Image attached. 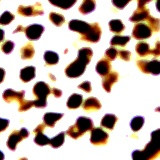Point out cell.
I'll list each match as a JSON object with an SVG mask.
<instances>
[{
	"mask_svg": "<svg viewBox=\"0 0 160 160\" xmlns=\"http://www.w3.org/2000/svg\"><path fill=\"white\" fill-rule=\"evenodd\" d=\"M152 30L149 27V25L144 23H138L134 26L132 35L136 39H146L151 36Z\"/></svg>",
	"mask_w": 160,
	"mask_h": 160,
	"instance_id": "obj_6",
	"label": "cell"
},
{
	"mask_svg": "<svg viewBox=\"0 0 160 160\" xmlns=\"http://www.w3.org/2000/svg\"><path fill=\"white\" fill-rule=\"evenodd\" d=\"M118 54H119L120 58L125 60V61L130 60V56H131V53H130L129 51H127V50H121V51L118 52Z\"/></svg>",
	"mask_w": 160,
	"mask_h": 160,
	"instance_id": "obj_39",
	"label": "cell"
},
{
	"mask_svg": "<svg viewBox=\"0 0 160 160\" xmlns=\"http://www.w3.org/2000/svg\"><path fill=\"white\" fill-rule=\"evenodd\" d=\"M136 51L141 56H145L150 53V47L146 42H139L136 45Z\"/></svg>",
	"mask_w": 160,
	"mask_h": 160,
	"instance_id": "obj_28",
	"label": "cell"
},
{
	"mask_svg": "<svg viewBox=\"0 0 160 160\" xmlns=\"http://www.w3.org/2000/svg\"><path fill=\"white\" fill-rule=\"evenodd\" d=\"M95 8V2L94 0H84L81 6L79 7V11L83 14H87L92 12Z\"/></svg>",
	"mask_w": 160,
	"mask_h": 160,
	"instance_id": "obj_23",
	"label": "cell"
},
{
	"mask_svg": "<svg viewBox=\"0 0 160 160\" xmlns=\"http://www.w3.org/2000/svg\"><path fill=\"white\" fill-rule=\"evenodd\" d=\"M92 57V50L90 48H82L79 50L78 57L72 62L65 70V73L68 77H78L84 72L86 65L89 63Z\"/></svg>",
	"mask_w": 160,
	"mask_h": 160,
	"instance_id": "obj_2",
	"label": "cell"
},
{
	"mask_svg": "<svg viewBox=\"0 0 160 160\" xmlns=\"http://www.w3.org/2000/svg\"><path fill=\"white\" fill-rule=\"evenodd\" d=\"M147 21L149 24V27L151 28L152 31H158V30H160V20L159 19L149 16L147 18Z\"/></svg>",
	"mask_w": 160,
	"mask_h": 160,
	"instance_id": "obj_33",
	"label": "cell"
},
{
	"mask_svg": "<svg viewBox=\"0 0 160 160\" xmlns=\"http://www.w3.org/2000/svg\"><path fill=\"white\" fill-rule=\"evenodd\" d=\"M133 160H160V129L151 133L150 141L144 150H135L132 153Z\"/></svg>",
	"mask_w": 160,
	"mask_h": 160,
	"instance_id": "obj_1",
	"label": "cell"
},
{
	"mask_svg": "<svg viewBox=\"0 0 160 160\" xmlns=\"http://www.w3.org/2000/svg\"><path fill=\"white\" fill-rule=\"evenodd\" d=\"M137 65L139 69L144 73H151L154 75L160 73V61H157V60H152V61L139 60Z\"/></svg>",
	"mask_w": 160,
	"mask_h": 160,
	"instance_id": "obj_4",
	"label": "cell"
},
{
	"mask_svg": "<svg viewBox=\"0 0 160 160\" xmlns=\"http://www.w3.org/2000/svg\"><path fill=\"white\" fill-rule=\"evenodd\" d=\"M4 76H5V71L3 68H0V83L3 81L4 79Z\"/></svg>",
	"mask_w": 160,
	"mask_h": 160,
	"instance_id": "obj_46",
	"label": "cell"
},
{
	"mask_svg": "<svg viewBox=\"0 0 160 160\" xmlns=\"http://www.w3.org/2000/svg\"><path fill=\"white\" fill-rule=\"evenodd\" d=\"M100 35H101V29L97 23H94L90 25L88 31L82 35V39L85 41L97 42L100 38Z\"/></svg>",
	"mask_w": 160,
	"mask_h": 160,
	"instance_id": "obj_7",
	"label": "cell"
},
{
	"mask_svg": "<svg viewBox=\"0 0 160 160\" xmlns=\"http://www.w3.org/2000/svg\"><path fill=\"white\" fill-rule=\"evenodd\" d=\"M43 129H44V125H43V124H40L39 126H37V128L34 130V132H35V133L42 132V131H43Z\"/></svg>",
	"mask_w": 160,
	"mask_h": 160,
	"instance_id": "obj_45",
	"label": "cell"
},
{
	"mask_svg": "<svg viewBox=\"0 0 160 160\" xmlns=\"http://www.w3.org/2000/svg\"><path fill=\"white\" fill-rule=\"evenodd\" d=\"M19 160H27L26 158H21V159H19Z\"/></svg>",
	"mask_w": 160,
	"mask_h": 160,
	"instance_id": "obj_50",
	"label": "cell"
},
{
	"mask_svg": "<svg viewBox=\"0 0 160 160\" xmlns=\"http://www.w3.org/2000/svg\"><path fill=\"white\" fill-rule=\"evenodd\" d=\"M143 123H144V118L141 116H137V117H134L132 119L130 126H131L133 131H138V130L142 127Z\"/></svg>",
	"mask_w": 160,
	"mask_h": 160,
	"instance_id": "obj_30",
	"label": "cell"
},
{
	"mask_svg": "<svg viewBox=\"0 0 160 160\" xmlns=\"http://www.w3.org/2000/svg\"><path fill=\"white\" fill-rule=\"evenodd\" d=\"M24 91H14L12 89H8L3 93V98L6 102H11L13 100H17V101L21 102L24 98Z\"/></svg>",
	"mask_w": 160,
	"mask_h": 160,
	"instance_id": "obj_13",
	"label": "cell"
},
{
	"mask_svg": "<svg viewBox=\"0 0 160 160\" xmlns=\"http://www.w3.org/2000/svg\"><path fill=\"white\" fill-rule=\"evenodd\" d=\"M32 106H34L33 101H26V100H22V101L20 102L19 110H20V111H25V110H28L30 107H32Z\"/></svg>",
	"mask_w": 160,
	"mask_h": 160,
	"instance_id": "obj_36",
	"label": "cell"
},
{
	"mask_svg": "<svg viewBox=\"0 0 160 160\" xmlns=\"http://www.w3.org/2000/svg\"><path fill=\"white\" fill-rule=\"evenodd\" d=\"M14 19V16L12 13L8 11H5L1 16H0V24L1 25H7Z\"/></svg>",
	"mask_w": 160,
	"mask_h": 160,
	"instance_id": "obj_34",
	"label": "cell"
},
{
	"mask_svg": "<svg viewBox=\"0 0 160 160\" xmlns=\"http://www.w3.org/2000/svg\"><path fill=\"white\" fill-rule=\"evenodd\" d=\"M49 2L62 9H68L76 3V0H49Z\"/></svg>",
	"mask_w": 160,
	"mask_h": 160,
	"instance_id": "obj_22",
	"label": "cell"
},
{
	"mask_svg": "<svg viewBox=\"0 0 160 160\" xmlns=\"http://www.w3.org/2000/svg\"><path fill=\"white\" fill-rule=\"evenodd\" d=\"M34 141H35V143H37L38 145L44 146V145H47V144L50 143V139L47 136H45V135L42 132H39V133H36V136H35Z\"/></svg>",
	"mask_w": 160,
	"mask_h": 160,
	"instance_id": "obj_31",
	"label": "cell"
},
{
	"mask_svg": "<svg viewBox=\"0 0 160 160\" xmlns=\"http://www.w3.org/2000/svg\"><path fill=\"white\" fill-rule=\"evenodd\" d=\"M150 16L149 15V11L147 8L145 7H138V9L133 13V15L130 17V20L132 22H138L141 21V20L147 19Z\"/></svg>",
	"mask_w": 160,
	"mask_h": 160,
	"instance_id": "obj_15",
	"label": "cell"
},
{
	"mask_svg": "<svg viewBox=\"0 0 160 160\" xmlns=\"http://www.w3.org/2000/svg\"><path fill=\"white\" fill-rule=\"evenodd\" d=\"M79 88H81L82 90H84V91H86V92H90L91 91V84L88 81L83 82L82 84L79 85Z\"/></svg>",
	"mask_w": 160,
	"mask_h": 160,
	"instance_id": "obj_41",
	"label": "cell"
},
{
	"mask_svg": "<svg viewBox=\"0 0 160 160\" xmlns=\"http://www.w3.org/2000/svg\"><path fill=\"white\" fill-rule=\"evenodd\" d=\"M64 137H65V133L64 132L59 133L57 136H55L52 139H50V143L49 144L51 145L52 147H54V148H58V147H60L63 144Z\"/></svg>",
	"mask_w": 160,
	"mask_h": 160,
	"instance_id": "obj_27",
	"label": "cell"
},
{
	"mask_svg": "<svg viewBox=\"0 0 160 160\" xmlns=\"http://www.w3.org/2000/svg\"><path fill=\"white\" fill-rule=\"evenodd\" d=\"M43 26L39 24H33V25H30L27 28H25V33H26V36L31 39V40H36L38 39L41 34L43 32Z\"/></svg>",
	"mask_w": 160,
	"mask_h": 160,
	"instance_id": "obj_11",
	"label": "cell"
},
{
	"mask_svg": "<svg viewBox=\"0 0 160 160\" xmlns=\"http://www.w3.org/2000/svg\"><path fill=\"white\" fill-rule=\"evenodd\" d=\"M83 108L85 110H98L101 108V104L96 98H88L85 100Z\"/></svg>",
	"mask_w": 160,
	"mask_h": 160,
	"instance_id": "obj_21",
	"label": "cell"
},
{
	"mask_svg": "<svg viewBox=\"0 0 160 160\" xmlns=\"http://www.w3.org/2000/svg\"><path fill=\"white\" fill-rule=\"evenodd\" d=\"M49 18H50V20H51V21L55 25H57V26H60V25H62L64 23V21H65V19H64V17L62 16V15H60L58 13H55V12L50 13Z\"/></svg>",
	"mask_w": 160,
	"mask_h": 160,
	"instance_id": "obj_32",
	"label": "cell"
},
{
	"mask_svg": "<svg viewBox=\"0 0 160 160\" xmlns=\"http://www.w3.org/2000/svg\"><path fill=\"white\" fill-rule=\"evenodd\" d=\"M131 0H112V3L114 4V6H116L119 9H122L127 5V3Z\"/></svg>",
	"mask_w": 160,
	"mask_h": 160,
	"instance_id": "obj_38",
	"label": "cell"
},
{
	"mask_svg": "<svg viewBox=\"0 0 160 160\" xmlns=\"http://www.w3.org/2000/svg\"><path fill=\"white\" fill-rule=\"evenodd\" d=\"M3 159H4V154L0 151V160H3Z\"/></svg>",
	"mask_w": 160,
	"mask_h": 160,
	"instance_id": "obj_49",
	"label": "cell"
},
{
	"mask_svg": "<svg viewBox=\"0 0 160 160\" xmlns=\"http://www.w3.org/2000/svg\"><path fill=\"white\" fill-rule=\"evenodd\" d=\"M50 87L45 82H38L33 88V93L39 100L46 101L47 96L50 94Z\"/></svg>",
	"mask_w": 160,
	"mask_h": 160,
	"instance_id": "obj_8",
	"label": "cell"
},
{
	"mask_svg": "<svg viewBox=\"0 0 160 160\" xmlns=\"http://www.w3.org/2000/svg\"><path fill=\"white\" fill-rule=\"evenodd\" d=\"M61 117L62 114L60 113H52V112L46 113L44 115V123L50 127H53L57 120H59Z\"/></svg>",
	"mask_w": 160,
	"mask_h": 160,
	"instance_id": "obj_18",
	"label": "cell"
},
{
	"mask_svg": "<svg viewBox=\"0 0 160 160\" xmlns=\"http://www.w3.org/2000/svg\"><path fill=\"white\" fill-rule=\"evenodd\" d=\"M130 37L129 36H114L110 43L111 45H120V46H124L127 42H129Z\"/></svg>",
	"mask_w": 160,
	"mask_h": 160,
	"instance_id": "obj_29",
	"label": "cell"
},
{
	"mask_svg": "<svg viewBox=\"0 0 160 160\" xmlns=\"http://www.w3.org/2000/svg\"><path fill=\"white\" fill-rule=\"evenodd\" d=\"M96 71L98 74L105 76L107 75L110 71V63L107 59H101L96 65Z\"/></svg>",
	"mask_w": 160,
	"mask_h": 160,
	"instance_id": "obj_17",
	"label": "cell"
},
{
	"mask_svg": "<svg viewBox=\"0 0 160 160\" xmlns=\"http://www.w3.org/2000/svg\"><path fill=\"white\" fill-rule=\"evenodd\" d=\"M34 77H35V67L33 66L25 67L20 71V78H21L22 81L24 82H28Z\"/></svg>",
	"mask_w": 160,
	"mask_h": 160,
	"instance_id": "obj_16",
	"label": "cell"
},
{
	"mask_svg": "<svg viewBox=\"0 0 160 160\" xmlns=\"http://www.w3.org/2000/svg\"><path fill=\"white\" fill-rule=\"evenodd\" d=\"M90 27V24H87L84 21H80V20H72V21L69 22V28L73 30V31H76L81 33V35L85 34Z\"/></svg>",
	"mask_w": 160,
	"mask_h": 160,
	"instance_id": "obj_12",
	"label": "cell"
},
{
	"mask_svg": "<svg viewBox=\"0 0 160 160\" xmlns=\"http://www.w3.org/2000/svg\"><path fill=\"white\" fill-rule=\"evenodd\" d=\"M18 13L23 15V16H33V15L43 14V9L41 4L36 3L33 6H19Z\"/></svg>",
	"mask_w": 160,
	"mask_h": 160,
	"instance_id": "obj_10",
	"label": "cell"
},
{
	"mask_svg": "<svg viewBox=\"0 0 160 160\" xmlns=\"http://www.w3.org/2000/svg\"><path fill=\"white\" fill-rule=\"evenodd\" d=\"M150 54L154 55V56H159L160 55V41H157L155 44V47L150 50Z\"/></svg>",
	"mask_w": 160,
	"mask_h": 160,
	"instance_id": "obj_40",
	"label": "cell"
},
{
	"mask_svg": "<svg viewBox=\"0 0 160 160\" xmlns=\"http://www.w3.org/2000/svg\"><path fill=\"white\" fill-rule=\"evenodd\" d=\"M82 104V96L79 94H73L69 97L67 101V106L70 109H75Z\"/></svg>",
	"mask_w": 160,
	"mask_h": 160,
	"instance_id": "obj_20",
	"label": "cell"
},
{
	"mask_svg": "<svg viewBox=\"0 0 160 160\" xmlns=\"http://www.w3.org/2000/svg\"><path fill=\"white\" fill-rule=\"evenodd\" d=\"M156 7H157V10L160 12V0H157L156 1Z\"/></svg>",
	"mask_w": 160,
	"mask_h": 160,
	"instance_id": "obj_48",
	"label": "cell"
},
{
	"mask_svg": "<svg viewBox=\"0 0 160 160\" xmlns=\"http://www.w3.org/2000/svg\"><path fill=\"white\" fill-rule=\"evenodd\" d=\"M108 139V134L101 128H93L90 135V141L93 144H104Z\"/></svg>",
	"mask_w": 160,
	"mask_h": 160,
	"instance_id": "obj_9",
	"label": "cell"
},
{
	"mask_svg": "<svg viewBox=\"0 0 160 160\" xmlns=\"http://www.w3.org/2000/svg\"><path fill=\"white\" fill-rule=\"evenodd\" d=\"M92 128H93V122L91 119H89L87 117H79L76 123L68 129L67 133L72 138H78L83 133L88 131V130H91Z\"/></svg>",
	"mask_w": 160,
	"mask_h": 160,
	"instance_id": "obj_3",
	"label": "cell"
},
{
	"mask_svg": "<svg viewBox=\"0 0 160 160\" xmlns=\"http://www.w3.org/2000/svg\"><path fill=\"white\" fill-rule=\"evenodd\" d=\"M34 55V47L31 44L25 45L21 48V57L22 59H31Z\"/></svg>",
	"mask_w": 160,
	"mask_h": 160,
	"instance_id": "obj_24",
	"label": "cell"
},
{
	"mask_svg": "<svg viewBox=\"0 0 160 160\" xmlns=\"http://www.w3.org/2000/svg\"><path fill=\"white\" fill-rule=\"evenodd\" d=\"M44 60L47 64H50V65L56 64L59 60L58 54L52 51H46L44 54Z\"/></svg>",
	"mask_w": 160,
	"mask_h": 160,
	"instance_id": "obj_25",
	"label": "cell"
},
{
	"mask_svg": "<svg viewBox=\"0 0 160 160\" xmlns=\"http://www.w3.org/2000/svg\"><path fill=\"white\" fill-rule=\"evenodd\" d=\"M28 135H29V132L27 131V129H25V128H21L20 130H18V131H13L10 134V136L8 138L7 146L11 150H14L16 148L17 144L21 141L22 139L28 137Z\"/></svg>",
	"mask_w": 160,
	"mask_h": 160,
	"instance_id": "obj_5",
	"label": "cell"
},
{
	"mask_svg": "<svg viewBox=\"0 0 160 160\" xmlns=\"http://www.w3.org/2000/svg\"><path fill=\"white\" fill-rule=\"evenodd\" d=\"M151 0H138V7H144L145 4H147Z\"/></svg>",
	"mask_w": 160,
	"mask_h": 160,
	"instance_id": "obj_43",
	"label": "cell"
},
{
	"mask_svg": "<svg viewBox=\"0 0 160 160\" xmlns=\"http://www.w3.org/2000/svg\"><path fill=\"white\" fill-rule=\"evenodd\" d=\"M118 79V74L116 72H111V73H108L107 75H105L104 78H103V88L106 90L107 92H110L111 90V86L117 81Z\"/></svg>",
	"mask_w": 160,
	"mask_h": 160,
	"instance_id": "obj_14",
	"label": "cell"
},
{
	"mask_svg": "<svg viewBox=\"0 0 160 160\" xmlns=\"http://www.w3.org/2000/svg\"><path fill=\"white\" fill-rule=\"evenodd\" d=\"M9 121L7 119H2L0 118V131H3V130L6 129V127L8 126Z\"/></svg>",
	"mask_w": 160,
	"mask_h": 160,
	"instance_id": "obj_42",
	"label": "cell"
},
{
	"mask_svg": "<svg viewBox=\"0 0 160 160\" xmlns=\"http://www.w3.org/2000/svg\"><path fill=\"white\" fill-rule=\"evenodd\" d=\"M13 48H14V44H13V42H11V41H6V42H4L3 44H2V47H1V49H2V51L4 52V53H6V54H8V53H10L13 50Z\"/></svg>",
	"mask_w": 160,
	"mask_h": 160,
	"instance_id": "obj_35",
	"label": "cell"
},
{
	"mask_svg": "<svg viewBox=\"0 0 160 160\" xmlns=\"http://www.w3.org/2000/svg\"><path fill=\"white\" fill-rule=\"evenodd\" d=\"M117 121V118L113 114H106L101 120V125L105 128L112 129L114 127L115 123Z\"/></svg>",
	"mask_w": 160,
	"mask_h": 160,
	"instance_id": "obj_19",
	"label": "cell"
},
{
	"mask_svg": "<svg viewBox=\"0 0 160 160\" xmlns=\"http://www.w3.org/2000/svg\"><path fill=\"white\" fill-rule=\"evenodd\" d=\"M52 93H53L56 97H60V96H61V94H62V92L60 91L59 89H57V88H54V89L52 90Z\"/></svg>",
	"mask_w": 160,
	"mask_h": 160,
	"instance_id": "obj_44",
	"label": "cell"
},
{
	"mask_svg": "<svg viewBox=\"0 0 160 160\" xmlns=\"http://www.w3.org/2000/svg\"><path fill=\"white\" fill-rule=\"evenodd\" d=\"M117 55H118V51L115 48H113V47L108 48L106 50V56L110 60H114L115 58L117 57Z\"/></svg>",
	"mask_w": 160,
	"mask_h": 160,
	"instance_id": "obj_37",
	"label": "cell"
},
{
	"mask_svg": "<svg viewBox=\"0 0 160 160\" xmlns=\"http://www.w3.org/2000/svg\"><path fill=\"white\" fill-rule=\"evenodd\" d=\"M3 38H4V32H3L2 29H0V42L2 41Z\"/></svg>",
	"mask_w": 160,
	"mask_h": 160,
	"instance_id": "obj_47",
	"label": "cell"
},
{
	"mask_svg": "<svg viewBox=\"0 0 160 160\" xmlns=\"http://www.w3.org/2000/svg\"><path fill=\"white\" fill-rule=\"evenodd\" d=\"M109 27H110V30H111V31H113L115 33H118V32H121L124 29V25H123L122 21L114 19L109 22Z\"/></svg>",
	"mask_w": 160,
	"mask_h": 160,
	"instance_id": "obj_26",
	"label": "cell"
}]
</instances>
